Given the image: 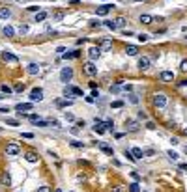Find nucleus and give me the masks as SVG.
Wrapping results in <instances>:
<instances>
[{"label": "nucleus", "mask_w": 187, "mask_h": 192, "mask_svg": "<svg viewBox=\"0 0 187 192\" xmlns=\"http://www.w3.org/2000/svg\"><path fill=\"white\" fill-rule=\"evenodd\" d=\"M167 95L165 93H155L153 95V106H157V108H163V106H167Z\"/></svg>", "instance_id": "f257e3e1"}, {"label": "nucleus", "mask_w": 187, "mask_h": 192, "mask_svg": "<svg viewBox=\"0 0 187 192\" xmlns=\"http://www.w3.org/2000/svg\"><path fill=\"white\" fill-rule=\"evenodd\" d=\"M73 79V69L71 67H64L62 71H60V80L62 82H69Z\"/></svg>", "instance_id": "f03ea898"}, {"label": "nucleus", "mask_w": 187, "mask_h": 192, "mask_svg": "<svg viewBox=\"0 0 187 192\" xmlns=\"http://www.w3.org/2000/svg\"><path fill=\"white\" fill-rule=\"evenodd\" d=\"M30 101H32V103L43 101V90H41V88H34V90L30 91Z\"/></svg>", "instance_id": "7ed1b4c3"}, {"label": "nucleus", "mask_w": 187, "mask_h": 192, "mask_svg": "<svg viewBox=\"0 0 187 192\" xmlns=\"http://www.w3.org/2000/svg\"><path fill=\"white\" fill-rule=\"evenodd\" d=\"M6 153H8L10 157H15V155H19V153H21V148L17 146V144H8Z\"/></svg>", "instance_id": "20e7f679"}, {"label": "nucleus", "mask_w": 187, "mask_h": 192, "mask_svg": "<svg viewBox=\"0 0 187 192\" xmlns=\"http://www.w3.org/2000/svg\"><path fill=\"white\" fill-rule=\"evenodd\" d=\"M150 58L148 56H140L138 58V69H142V71H146V69H150Z\"/></svg>", "instance_id": "39448f33"}, {"label": "nucleus", "mask_w": 187, "mask_h": 192, "mask_svg": "<svg viewBox=\"0 0 187 192\" xmlns=\"http://www.w3.org/2000/svg\"><path fill=\"white\" fill-rule=\"evenodd\" d=\"M159 79H161L163 82H172V80H174V73H172V71H161V73H159Z\"/></svg>", "instance_id": "423d86ee"}, {"label": "nucleus", "mask_w": 187, "mask_h": 192, "mask_svg": "<svg viewBox=\"0 0 187 192\" xmlns=\"http://www.w3.org/2000/svg\"><path fill=\"white\" fill-rule=\"evenodd\" d=\"M2 58H4V62H6V63H17V62H19V58H17L15 54L8 52V51H4V52H2Z\"/></svg>", "instance_id": "0eeeda50"}, {"label": "nucleus", "mask_w": 187, "mask_h": 192, "mask_svg": "<svg viewBox=\"0 0 187 192\" xmlns=\"http://www.w3.org/2000/svg\"><path fill=\"white\" fill-rule=\"evenodd\" d=\"M88 56H90V62L97 60V58L101 56V49H99V47H92V49L88 51Z\"/></svg>", "instance_id": "6e6552de"}, {"label": "nucleus", "mask_w": 187, "mask_h": 192, "mask_svg": "<svg viewBox=\"0 0 187 192\" xmlns=\"http://www.w3.org/2000/svg\"><path fill=\"white\" fill-rule=\"evenodd\" d=\"M125 131L137 132L138 131V121H135V119H127V121H125Z\"/></svg>", "instance_id": "1a4fd4ad"}, {"label": "nucleus", "mask_w": 187, "mask_h": 192, "mask_svg": "<svg viewBox=\"0 0 187 192\" xmlns=\"http://www.w3.org/2000/svg\"><path fill=\"white\" fill-rule=\"evenodd\" d=\"M94 131H96L97 134H103L107 129H105V121H99V119L96 117V125H94Z\"/></svg>", "instance_id": "9d476101"}, {"label": "nucleus", "mask_w": 187, "mask_h": 192, "mask_svg": "<svg viewBox=\"0 0 187 192\" xmlns=\"http://www.w3.org/2000/svg\"><path fill=\"white\" fill-rule=\"evenodd\" d=\"M99 49H101V52L110 51V49H112V41H110V39H103V41H101V45H99Z\"/></svg>", "instance_id": "9b49d317"}, {"label": "nucleus", "mask_w": 187, "mask_h": 192, "mask_svg": "<svg viewBox=\"0 0 187 192\" xmlns=\"http://www.w3.org/2000/svg\"><path fill=\"white\" fill-rule=\"evenodd\" d=\"M84 71H86L88 75H96V73H97V67L94 65V62H88V63L84 65Z\"/></svg>", "instance_id": "f8f14e48"}, {"label": "nucleus", "mask_w": 187, "mask_h": 192, "mask_svg": "<svg viewBox=\"0 0 187 192\" xmlns=\"http://www.w3.org/2000/svg\"><path fill=\"white\" fill-rule=\"evenodd\" d=\"M138 21L142 22V25H152V22H153V17H152V15H148V13H142V15L138 17Z\"/></svg>", "instance_id": "ddd939ff"}, {"label": "nucleus", "mask_w": 187, "mask_h": 192, "mask_svg": "<svg viewBox=\"0 0 187 192\" xmlns=\"http://www.w3.org/2000/svg\"><path fill=\"white\" fill-rule=\"evenodd\" d=\"M112 8H114L112 4H105V6H99V8H97V15H107V13L112 10Z\"/></svg>", "instance_id": "4468645a"}, {"label": "nucleus", "mask_w": 187, "mask_h": 192, "mask_svg": "<svg viewBox=\"0 0 187 192\" xmlns=\"http://www.w3.org/2000/svg\"><path fill=\"white\" fill-rule=\"evenodd\" d=\"M26 71H28L30 75H39V65H38V63H30V65L26 67Z\"/></svg>", "instance_id": "2eb2a0df"}, {"label": "nucleus", "mask_w": 187, "mask_h": 192, "mask_svg": "<svg viewBox=\"0 0 187 192\" xmlns=\"http://www.w3.org/2000/svg\"><path fill=\"white\" fill-rule=\"evenodd\" d=\"M125 52H127L129 56H137V54H138V49H137L135 45H127V47H125Z\"/></svg>", "instance_id": "dca6fc26"}, {"label": "nucleus", "mask_w": 187, "mask_h": 192, "mask_svg": "<svg viewBox=\"0 0 187 192\" xmlns=\"http://www.w3.org/2000/svg\"><path fill=\"white\" fill-rule=\"evenodd\" d=\"M10 17H11L10 8H0V19H10Z\"/></svg>", "instance_id": "f3484780"}, {"label": "nucleus", "mask_w": 187, "mask_h": 192, "mask_svg": "<svg viewBox=\"0 0 187 192\" xmlns=\"http://www.w3.org/2000/svg\"><path fill=\"white\" fill-rule=\"evenodd\" d=\"M131 153H133V157H135V159H142V157H144V151L140 149V148H133V149H131Z\"/></svg>", "instance_id": "a211bd4d"}, {"label": "nucleus", "mask_w": 187, "mask_h": 192, "mask_svg": "<svg viewBox=\"0 0 187 192\" xmlns=\"http://www.w3.org/2000/svg\"><path fill=\"white\" fill-rule=\"evenodd\" d=\"M99 149H101L103 153H107V155H114V151H112V148H109V146H107V144H103V142L99 144Z\"/></svg>", "instance_id": "6ab92c4d"}, {"label": "nucleus", "mask_w": 187, "mask_h": 192, "mask_svg": "<svg viewBox=\"0 0 187 192\" xmlns=\"http://www.w3.org/2000/svg\"><path fill=\"white\" fill-rule=\"evenodd\" d=\"M2 32H4V36H8V37H13V36H15V30H13V28H11L10 25H6Z\"/></svg>", "instance_id": "aec40b11"}, {"label": "nucleus", "mask_w": 187, "mask_h": 192, "mask_svg": "<svg viewBox=\"0 0 187 192\" xmlns=\"http://www.w3.org/2000/svg\"><path fill=\"white\" fill-rule=\"evenodd\" d=\"M25 159H26L28 162H38V155H36L34 151H28V153L25 155Z\"/></svg>", "instance_id": "412c9836"}, {"label": "nucleus", "mask_w": 187, "mask_h": 192, "mask_svg": "<svg viewBox=\"0 0 187 192\" xmlns=\"http://www.w3.org/2000/svg\"><path fill=\"white\" fill-rule=\"evenodd\" d=\"M2 185H6V186H10V185H11V175H10L8 172H4V174H2Z\"/></svg>", "instance_id": "4be33fe9"}, {"label": "nucleus", "mask_w": 187, "mask_h": 192, "mask_svg": "<svg viewBox=\"0 0 187 192\" xmlns=\"http://www.w3.org/2000/svg\"><path fill=\"white\" fill-rule=\"evenodd\" d=\"M15 108L21 110V112H22V110H30V108H32V103H19Z\"/></svg>", "instance_id": "5701e85b"}, {"label": "nucleus", "mask_w": 187, "mask_h": 192, "mask_svg": "<svg viewBox=\"0 0 187 192\" xmlns=\"http://www.w3.org/2000/svg\"><path fill=\"white\" fill-rule=\"evenodd\" d=\"M47 17H49V15H47V11H39V13H36V22H41V21H45Z\"/></svg>", "instance_id": "b1692460"}, {"label": "nucleus", "mask_w": 187, "mask_h": 192, "mask_svg": "<svg viewBox=\"0 0 187 192\" xmlns=\"http://www.w3.org/2000/svg\"><path fill=\"white\" fill-rule=\"evenodd\" d=\"M114 22H116V28H124V26H125V19H124V17L114 19Z\"/></svg>", "instance_id": "393cba45"}, {"label": "nucleus", "mask_w": 187, "mask_h": 192, "mask_svg": "<svg viewBox=\"0 0 187 192\" xmlns=\"http://www.w3.org/2000/svg\"><path fill=\"white\" fill-rule=\"evenodd\" d=\"M73 105V101L69 99V101H56V106L58 108H64V106H71Z\"/></svg>", "instance_id": "a878e982"}, {"label": "nucleus", "mask_w": 187, "mask_h": 192, "mask_svg": "<svg viewBox=\"0 0 187 192\" xmlns=\"http://www.w3.org/2000/svg\"><path fill=\"white\" fill-rule=\"evenodd\" d=\"M129 192H140V185L135 181V183H131L129 185Z\"/></svg>", "instance_id": "bb28decb"}, {"label": "nucleus", "mask_w": 187, "mask_h": 192, "mask_svg": "<svg viewBox=\"0 0 187 192\" xmlns=\"http://www.w3.org/2000/svg\"><path fill=\"white\" fill-rule=\"evenodd\" d=\"M105 129L107 131H114V121L112 119H105Z\"/></svg>", "instance_id": "cd10ccee"}, {"label": "nucleus", "mask_w": 187, "mask_h": 192, "mask_svg": "<svg viewBox=\"0 0 187 192\" xmlns=\"http://www.w3.org/2000/svg\"><path fill=\"white\" fill-rule=\"evenodd\" d=\"M180 71H183V73H187V58H183L180 62Z\"/></svg>", "instance_id": "c85d7f7f"}, {"label": "nucleus", "mask_w": 187, "mask_h": 192, "mask_svg": "<svg viewBox=\"0 0 187 192\" xmlns=\"http://www.w3.org/2000/svg\"><path fill=\"white\" fill-rule=\"evenodd\" d=\"M64 95H67V97H69V95H75L73 93V88L71 86H64Z\"/></svg>", "instance_id": "c756f323"}, {"label": "nucleus", "mask_w": 187, "mask_h": 192, "mask_svg": "<svg viewBox=\"0 0 187 192\" xmlns=\"http://www.w3.org/2000/svg\"><path fill=\"white\" fill-rule=\"evenodd\" d=\"M105 26L110 28V30H116V22L114 21H105Z\"/></svg>", "instance_id": "7c9ffc66"}, {"label": "nucleus", "mask_w": 187, "mask_h": 192, "mask_svg": "<svg viewBox=\"0 0 187 192\" xmlns=\"http://www.w3.org/2000/svg\"><path fill=\"white\" fill-rule=\"evenodd\" d=\"M6 123H8V125H11V127H19V121H17V119H11V117H8V119H6Z\"/></svg>", "instance_id": "2f4dec72"}, {"label": "nucleus", "mask_w": 187, "mask_h": 192, "mask_svg": "<svg viewBox=\"0 0 187 192\" xmlns=\"http://www.w3.org/2000/svg\"><path fill=\"white\" fill-rule=\"evenodd\" d=\"M129 103H131V105H137V103H138V95L131 93V95H129Z\"/></svg>", "instance_id": "473e14b6"}, {"label": "nucleus", "mask_w": 187, "mask_h": 192, "mask_svg": "<svg viewBox=\"0 0 187 192\" xmlns=\"http://www.w3.org/2000/svg\"><path fill=\"white\" fill-rule=\"evenodd\" d=\"M0 90H2V93H8V95H10V93L13 91V90H11L10 86H6V84H2V86H0Z\"/></svg>", "instance_id": "72a5a7b5"}, {"label": "nucleus", "mask_w": 187, "mask_h": 192, "mask_svg": "<svg viewBox=\"0 0 187 192\" xmlns=\"http://www.w3.org/2000/svg\"><path fill=\"white\" fill-rule=\"evenodd\" d=\"M124 155H125V157H127V160H131V162H133V160H137V159L133 157V153H131V151H127V149H124Z\"/></svg>", "instance_id": "f704fd0d"}, {"label": "nucleus", "mask_w": 187, "mask_h": 192, "mask_svg": "<svg viewBox=\"0 0 187 192\" xmlns=\"http://www.w3.org/2000/svg\"><path fill=\"white\" fill-rule=\"evenodd\" d=\"M28 30H30L28 25H21V26H19V32H21V34H28Z\"/></svg>", "instance_id": "c9c22d12"}, {"label": "nucleus", "mask_w": 187, "mask_h": 192, "mask_svg": "<svg viewBox=\"0 0 187 192\" xmlns=\"http://www.w3.org/2000/svg\"><path fill=\"white\" fill-rule=\"evenodd\" d=\"M109 91H110V93H118V91H120V84H114V86H110V88H109Z\"/></svg>", "instance_id": "e433bc0d"}, {"label": "nucleus", "mask_w": 187, "mask_h": 192, "mask_svg": "<svg viewBox=\"0 0 187 192\" xmlns=\"http://www.w3.org/2000/svg\"><path fill=\"white\" fill-rule=\"evenodd\" d=\"M64 117L67 119V121H73V119H75V116H73L71 112H64Z\"/></svg>", "instance_id": "4c0bfd02"}, {"label": "nucleus", "mask_w": 187, "mask_h": 192, "mask_svg": "<svg viewBox=\"0 0 187 192\" xmlns=\"http://www.w3.org/2000/svg\"><path fill=\"white\" fill-rule=\"evenodd\" d=\"M167 155H169V159H170V160H178V153H174L172 149H170V151H169Z\"/></svg>", "instance_id": "58836bf2"}, {"label": "nucleus", "mask_w": 187, "mask_h": 192, "mask_svg": "<svg viewBox=\"0 0 187 192\" xmlns=\"http://www.w3.org/2000/svg\"><path fill=\"white\" fill-rule=\"evenodd\" d=\"M53 19H54V21H62V19H64V13H62V11H58V13H54V15H53Z\"/></svg>", "instance_id": "ea45409f"}, {"label": "nucleus", "mask_w": 187, "mask_h": 192, "mask_svg": "<svg viewBox=\"0 0 187 192\" xmlns=\"http://www.w3.org/2000/svg\"><path fill=\"white\" fill-rule=\"evenodd\" d=\"M28 119L36 123V121H39V116H38V114H30V116H28Z\"/></svg>", "instance_id": "a19ab883"}, {"label": "nucleus", "mask_w": 187, "mask_h": 192, "mask_svg": "<svg viewBox=\"0 0 187 192\" xmlns=\"http://www.w3.org/2000/svg\"><path fill=\"white\" fill-rule=\"evenodd\" d=\"M138 41H148V34H138Z\"/></svg>", "instance_id": "79ce46f5"}, {"label": "nucleus", "mask_w": 187, "mask_h": 192, "mask_svg": "<svg viewBox=\"0 0 187 192\" xmlns=\"http://www.w3.org/2000/svg\"><path fill=\"white\" fill-rule=\"evenodd\" d=\"M71 146H73V148H82L84 144H82V142H77V140H73V142H71Z\"/></svg>", "instance_id": "37998d69"}, {"label": "nucleus", "mask_w": 187, "mask_h": 192, "mask_svg": "<svg viewBox=\"0 0 187 192\" xmlns=\"http://www.w3.org/2000/svg\"><path fill=\"white\" fill-rule=\"evenodd\" d=\"M112 106H114V108H122V106H124V103H122V101H114V103H112Z\"/></svg>", "instance_id": "c03bdc74"}, {"label": "nucleus", "mask_w": 187, "mask_h": 192, "mask_svg": "<svg viewBox=\"0 0 187 192\" xmlns=\"http://www.w3.org/2000/svg\"><path fill=\"white\" fill-rule=\"evenodd\" d=\"M13 90H15V91H19V93H21V91H22V90H25V84H17V86H15V88H13Z\"/></svg>", "instance_id": "a18cd8bd"}, {"label": "nucleus", "mask_w": 187, "mask_h": 192, "mask_svg": "<svg viewBox=\"0 0 187 192\" xmlns=\"http://www.w3.org/2000/svg\"><path fill=\"white\" fill-rule=\"evenodd\" d=\"M38 192H51V188H49V186H39Z\"/></svg>", "instance_id": "49530a36"}, {"label": "nucleus", "mask_w": 187, "mask_h": 192, "mask_svg": "<svg viewBox=\"0 0 187 192\" xmlns=\"http://www.w3.org/2000/svg\"><path fill=\"white\" fill-rule=\"evenodd\" d=\"M131 177H133V179H135V181H138V179H140V175H138V174H137V172H131Z\"/></svg>", "instance_id": "de8ad7c7"}, {"label": "nucleus", "mask_w": 187, "mask_h": 192, "mask_svg": "<svg viewBox=\"0 0 187 192\" xmlns=\"http://www.w3.org/2000/svg\"><path fill=\"white\" fill-rule=\"evenodd\" d=\"M51 125H53V127H56V129H58V127H60V123H58V121H56V119H51Z\"/></svg>", "instance_id": "09e8293b"}, {"label": "nucleus", "mask_w": 187, "mask_h": 192, "mask_svg": "<svg viewBox=\"0 0 187 192\" xmlns=\"http://www.w3.org/2000/svg\"><path fill=\"white\" fill-rule=\"evenodd\" d=\"M22 138H34L32 132H22Z\"/></svg>", "instance_id": "8fccbe9b"}, {"label": "nucleus", "mask_w": 187, "mask_h": 192, "mask_svg": "<svg viewBox=\"0 0 187 192\" xmlns=\"http://www.w3.org/2000/svg\"><path fill=\"white\" fill-rule=\"evenodd\" d=\"M26 10H28V11H38V10H39V8H38V6H28V8H26Z\"/></svg>", "instance_id": "3c124183"}, {"label": "nucleus", "mask_w": 187, "mask_h": 192, "mask_svg": "<svg viewBox=\"0 0 187 192\" xmlns=\"http://www.w3.org/2000/svg\"><path fill=\"white\" fill-rule=\"evenodd\" d=\"M73 93H75V95H82V90H79V88H73Z\"/></svg>", "instance_id": "603ef678"}, {"label": "nucleus", "mask_w": 187, "mask_h": 192, "mask_svg": "<svg viewBox=\"0 0 187 192\" xmlns=\"http://www.w3.org/2000/svg\"><path fill=\"white\" fill-rule=\"evenodd\" d=\"M124 190H125V188H124V186H116V188H114V190H112V192H124Z\"/></svg>", "instance_id": "864d4df0"}, {"label": "nucleus", "mask_w": 187, "mask_h": 192, "mask_svg": "<svg viewBox=\"0 0 187 192\" xmlns=\"http://www.w3.org/2000/svg\"><path fill=\"white\" fill-rule=\"evenodd\" d=\"M94 101H96V99H94V97H92V95H90V97H86V103H90V105H92Z\"/></svg>", "instance_id": "5fc2aeb1"}, {"label": "nucleus", "mask_w": 187, "mask_h": 192, "mask_svg": "<svg viewBox=\"0 0 187 192\" xmlns=\"http://www.w3.org/2000/svg\"><path fill=\"white\" fill-rule=\"evenodd\" d=\"M36 123H38L39 127H45V125H47V121H41V119H39V121H36Z\"/></svg>", "instance_id": "6e6d98bb"}, {"label": "nucleus", "mask_w": 187, "mask_h": 192, "mask_svg": "<svg viewBox=\"0 0 187 192\" xmlns=\"http://www.w3.org/2000/svg\"><path fill=\"white\" fill-rule=\"evenodd\" d=\"M124 90H125V91H131V90H133V86H131V84H127V86H124Z\"/></svg>", "instance_id": "4d7b16f0"}, {"label": "nucleus", "mask_w": 187, "mask_h": 192, "mask_svg": "<svg viewBox=\"0 0 187 192\" xmlns=\"http://www.w3.org/2000/svg\"><path fill=\"white\" fill-rule=\"evenodd\" d=\"M183 134H185V136H187V127H185V129H183Z\"/></svg>", "instance_id": "13d9d810"}, {"label": "nucleus", "mask_w": 187, "mask_h": 192, "mask_svg": "<svg viewBox=\"0 0 187 192\" xmlns=\"http://www.w3.org/2000/svg\"><path fill=\"white\" fill-rule=\"evenodd\" d=\"M0 99H4V95H2V93H0Z\"/></svg>", "instance_id": "bf43d9fd"}, {"label": "nucleus", "mask_w": 187, "mask_h": 192, "mask_svg": "<svg viewBox=\"0 0 187 192\" xmlns=\"http://www.w3.org/2000/svg\"><path fill=\"white\" fill-rule=\"evenodd\" d=\"M54 192H62V190H60V188H58V190H54Z\"/></svg>", "instance_id": "052dcab7"}, {"label": "nucleus", "mask_w": 187, "mask_h": 192, "mask_svg": "<svg viewBox=\"0 0 187 192\" xmlns=\"http://www.w3.org/2000/svg\"><path fill=\"white\" fill-rule=\"evenodd\" d=\"M185 155H187V146H185Z\"/></svg>", "instance_id": "680f3d73"}, {"label": "nucleus", "mask_w": 187, "mask_h": 192, "mask_svg": "<svg viewBox=\"0 0 187 192\" xmlns=\"http://www.w3.org/2000/svg\"><path fill=\"white\" fill-rule=\"evenodd\" d=\"M69 192H73V190H69Z\"/></svg>", "instance_id": "e2e57ef3"}]
</instances>
